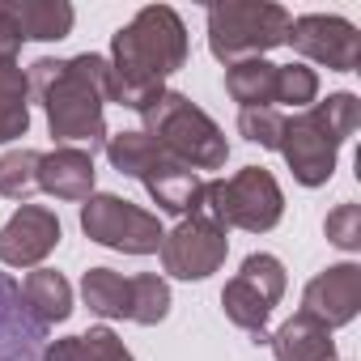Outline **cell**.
<instances>
[{
  "mask_svg": "<svg viewBox=\"0 0 361 361\" xmlns=\"http://www.w3.org/2000/svg\"><path fill=\"white\" fill-rule=\"evenodd\" d=\"M268 344H272L276 361H336L331 327H323L306 310H298L289 323H281L276 336H268Z\"/></svg>",
  "mask_w": 361,
  "mask_h": 361,
  "instance_id": "obj_17",
  "label": "cell"
},
{
  "mask_svg": "<svg viewBox=\"0 0 361 361\" xmlns=\"http://www.w3.org/2000/svg\"><path fill=\"white\" fill-rule=\"evenodd\" d=\"M145 115V136H153L170 157H178L192 170H221L226 157H230V145H226V132L183 94L166 90Z\"/></svg>",
  "mask_w": 361,
  "mask_h": 361,
  "instance_id": "obj_5",
  "label": "cell"
},
{
  "mask_svg": "<svg viewBox=\"0 0 361 361\" xmlns=\"http://www.w3.org/2000/svg\"><path fill=\"white\" fill-rule=\"evenodd\" d=\"M276 68L264 56L259 60H238L226 68V90L234 102H243V111L251 106H276Z\"/></svg>",
  "mask_w": 361,
  "mask_h": 361,
  "instance_id": "obj_19",
  "label": "cell"
},
{
  "mask_svg": "<svg viewBox=\"0 0 361 361\" xmlns=\"http://www.w3.org/2000/svg\"><path fill=\"white\" fill-rule=\"evenodd\" d=\"M289 9L272 0H226L209 9V47L217 60L238 64V60H259L264 51L281 47L289 39Z\"/></svg>",
  "mask_w": 361,
  "mask_h": 361,
  "instance_id": "obj_7",
  "label": "cell"
},
{
  "mask_svg": "<svg viewBox=\"0 0 361 361\" xmlns=\"http://www.w3.org/2000/svg\"><path fill=\"white\" fill-rule=\"evenodd\" d=\"M47 327L30 314L22 285L0 272V361H39Z\"/></svg>",
  "mask_w": 361,
  "mask_h": 361,
  "instance_id": "obj_14",
  "label": "cell"
},
{
  "mask_svg": "<svg viewBox=\"0 0 361 361\" xmlns=\"http://www.w3.org/2000/svg\"><path fill=\"white\" fill-rule=\"evenodd\" d=\"M0 18H5L22 43L26 39H39V43H51V39H64L73 30V5L64 0H0Z\"/></svg>",
  "mask_w": 361,
  "mask_h": 361,
  "instance_id": "obj_16",
  "label": "cell"
},
{
  "mask_svg": "<svg viewBox=\"0 0 361 361\" xmlns=\"http://www.w3.org/2000/svg\"><path fill=\"white\" fill-rule=\"evenodd\" d=\"M81 230L94 243L123 251V255H153L161 247L157 217L132 200H119V196H90L81 209Z\"/></svg>",
  "mask_w": 361,
  "mask_h": 361,
  "instance_id": "obj_9",
  "label": "cell"
},
{
  "mask_svg": "<svg viewBox=\"0 0 361 361\" xmlns=\"http://www.w3.org/2000/svg\"><path fill=\"white\" fill-rule=\"evenodd\" d=\"M22 298H26L30 314H35L43 327L64 323V319L73 314V289H68V281H64L56 268H35V272L26 276V285H22Z\"/></svg>",
  "mask_w": 361,
  "mask_h": 361,
  "instance_id": "obj_18",
  "label": "cell"
},
{
  "mask_svg": "<svg viewBox=\"0 0 361 361\" xmlns=\"http://www.w3.org/2000/svg\"><path fill=\"white\" fill-rule=\"evenodd\" d=\"M81 361H132V353L111 327H90L81 336Z\"/></svg>",
  "mask_w": 361,
  "mask_h": 361,
  "instance_id": "obj_26",
  "label": "cell"
},
{
  "mask_svg": "<svg viewBox=\"0 0 361 361\" xmlns=\"http://www.w3.org/2000/svg\"><path fill=\"white\" fill-rule=\"evenodd\" d=\"M188 64V30L170 5L140 9L111 39V102L149 111L166 94V77Z\"/></svg>",
  "mask_w": 361,
  "mask_h": 361,
  "instance_id": "obj_1",
  "label": "cell"
},
{
  "mask_svg": "<svg viewBox=\"0 0 361 361\" xmlns=\"http://www.w3.org/2000/svg\"><path fill=\"white\" fill-rule=\"evenodd\" d=\"M26 85L43 102L56 140H68V149L106 145L102 102H111V60L94 51L73 56V60H35Z\"/></svg>",
  "mask_w": 361,
  "mask_h": 361,
  "instance_id": "obj_2",
  "label": "cell"
},
{
  "mask_svg": "<svg viewBox=\"0 0 361 361\" xmlns=\"http://www.w3.org/2000/svg\"><path fill=\"white\" fill-rule=\"evenodd\" d=\"M323 230H327V238H331L340 251H357V247H361V204H340V209H331L327 221H323Z\"/></svg>",
  "mask_w": 361,
  "mask_h": 361,
  "instance_id": "obj_25",
  "label": "cell"
},
{
  "mask_svg": "<svg viewBox=\"0 0 361 361\" xmlns=\"http://www.w3.org/2000/svg\"><path fill=\"white\" fill-rule=\"evenodd\" d=\"M39 361H81V336H64V340L43 344Z\"/></svg>",
  "mask_w": 361,
  "mask_h": 361,
  "instance_id": "obj_28",
  "label": "cell"
},
{
  "mask_svg": "<svg viewBox=\"0 0 361 361\" xmlns=\"http://www.w3.org/2000/svg\"><path fill=\"white\" fill-rule=\"evenodd\" d=\"M200 217H209L213 226L230 230H247V234H264L281 221L285 213V196L276 188V178L264 166H247L234 178H213L200 192Z\"/></svg>",
  "mask_w": 361,
  "mask_h": 361,
  "instance_id": "obj_6",
  "label": "cell"
},
{
  "mask_svg": "<svg viewBox=\"0 0 361 361\" xmlns=\"http://www.w3.org/2000/svg\"><path fill=\"white\" fill-rule=\"evenodd\" d=\"M26 98H30L26 73L18 68V60L0 56V106H26Z\"/></svg>",
  "mask_w": 361,
  "mask_h": 361,
  "instance_id": "obj_27",
  "label": "cell"
},
{
  "mask_svg": "<svg viewBox=\"0 0 361 361\" xmlns=\"http://www.w3.org/2000/svg\"><path fill=\"white\" fill-rule=\"evenodd\" d=\"M39 157L35 149H9L0 157V196L9 200H26L30 192H39Z\"/></svg>",
  "mask_w": 361,
  "mask_h": 361,
  "instance_id": "obj_21",
  "label": "cell"
},
{
  "mask_svg": "<svg viewBox=\"0 0 361 361\" xmlns=\"http://www.w3.org/2000/svg\"><path fill=\"white\" fill-rule=\"evenodd\" d=\"M361 128V102L353 94H331L327 102L306 106L302 115L285 119L281 132V153L293 170V178L302 188H323L331 170H336V153L340 145Z\"/></svg>",
  "mask_w": 361,
  "mask_h": 361,
  "instance_id": "obj_3",
  "label": "cell"
},
{
  "mask_svg": "<svg viewBox=\"0 0 361 361\" xmlns=\"http://www.w3.org/2000/svg\"><path fill=\"white\" fill-rule=\"evenodd\" d=\"M285 119L276 106H251L238 115V132L251 140V145H264V149H281V132H285Z\"/></svg>",
  "mask_w": 361,
  "mask_h": 361,
  "instance_id": "obj_24",
  "label": "cell"
},
{
  "mask_svg": "<svg viewBox=\"0 0 361 361\" xmlns=\"http://www.w3.org/2000/svg\"><path fill=\"white\" fill-rule=\"evenodd\" d=\"M298 56L331 68V73H353L361 64V35L357 26H348L344 18H327V13H306L289 26V39Z\"/></svg>",
  "mask_w": 361,
  "mask_h": 361,
  "instance_id": "obj_11",
  "label": "cell"
},
{
  "mask_svg": "<svg viewBox=\"0 0 361 361\" xmlns=\"http://www.w3.org/2000/svg\"><path fill=\"white\" fill-rule=\"evenodd\" d=\"M60 243V217L43 204H22L9 226L0 230V264L9 268H35L43 264Z\"/></svg>",
  "mask_w": 361,
  "mask_h": 361,
  "instance_id": "obj_12",
  "label": "cell"
},
{
  "mask_svg": "<svg viewBox=\"0 0 361 361\" xmlns=\"http://www.w3.org/2000/svg\"><path fill=\"white\" fill-rule=\"evenodd\" d=\"M157 251H161V268L170 276H178V281H204V276H213L226 264L230 238H226L221 226H213L209 217L192 213V217L178 221L170 234H161Z\"/></svg>",
  "mask_w": 361,
  "mask_h": 361,
  "instance_id": "obj_10",
  "label": "cell"
},
{
  "mask_svg": "<svg viewBox=\"0 0 361 361\" xmlns=\"http://www.w3.org/2000/svg\"><path fill=\"white\" fill-rule=\"evenodd\" d=\"M18 51H22V35L0 18V56H9V60H18Z\"/></svg>",
  "mask_w": 361,
  "mask_h": 361,
  "instance_id": "obj_29",
  "label": "cell"
},
{
  "mask_svg": "<svg viewBox=\"0 0 361 361\" xmlns=\"http://www.w3.org/2000/svg\"><path fill=\"white\" fill-rule=\"evenodd\" d=\"M285 298V268L276 255H247L243 272L221 289L226 319L255 336V344H268V314Z\"/></svg>",
  "mask_w": 361,
  "mask_h": 361,
  "instance_id": "obj_8",
  "label": "cell"
},
{
  "mask_svg": "<svg viewBox=\"0 0 361 361\" xmlns=\"http://www.w3.org/2000/svg\"><path fill=\"white\" fill-rule=\"evenodd\" d=\"M39 188L56 200H90L94 196V153L85 149H56L39 157Z\"/></svg>",
  "mask_w": 361,
  "mask_h": 361,
  "instance_id": "obj_15",
  "label": "cell"
},
{
  "mask_svg": "<svg viewBox=\"0 0 361 361\" xmlns=\"http://www.w3.org/2000/svg\"><path fill=\"white\" fill-rule=\"evenodd\" d=\"M81 298L102 319H132V276H119L115 268H90L81 281Z\"/></svg>",
  "mask_w": 361,
  "mask_h": 361,
  "instance_id": "obj_20",
  "label": "cell"
},
{
  "mask_svg": "<svg viewBox=\"0 0 361 361\" xmlns=\"http://www.w3.org/2000/svg\"><path fill=\"white\" fill-rule=\"evenodd\" d=\"M319 98V77L306 64H285L276 68V102L285 106H314Z\"/></svg>",
  "mask_w": 361,
  "mask_h": 361,
  "instance_id": "obj_23",
  "label": "cell"
},
{
  "mask_svg": "<svg viewBox=\"0 0 361 361\" xmlns=\"http://www.w3.org/2000/svg\"><path fill=\"white\" fill-rule=\"evenodd\" d=\"M302 310L310 319H319L323 327L353 323L357 310H361V268L357 264H336V268L319 272L302 293Z\"/></svg>",
  "mask_w": 361,
  "mask_h": 361,
  "instance_id": "obj_13",
  "label": "cell"
},
{
  "mask_svg": "<svg viewBox=\"0 0 361 361\" xmlns=\"http://www.w3.org/2000/svg\"><path fill=\"white\" fill-rule=\"evenodd\" d=\"M170 314V285L161 276H132V323H161Z\"/></svg>",
  "mask_w": 361,
  "mask_h": 361,
  "instance_id": "obj_22",
  "label": "cell"
},
{
  "mask_svg": "<svg viewBox=\"0 0 361 361\" xmlns=\"http://www.w3.org/2000/svg\"><path fill=\"white\" fill-rule=\"evenodd\" d=\"M102 149H106V157H111V166H115L119 174L140 178V183L149 188V196H153L166 213L192 217V213L200 209L204 178H200L192 166H183L178 157H170L153 136H145V132H115V136H106Z\"/></svg>",
  "mask_w": 361,
  "mask_h": 361,
  "instance_id": "obj_4",
  "label": "cell"
}]
</instances>
